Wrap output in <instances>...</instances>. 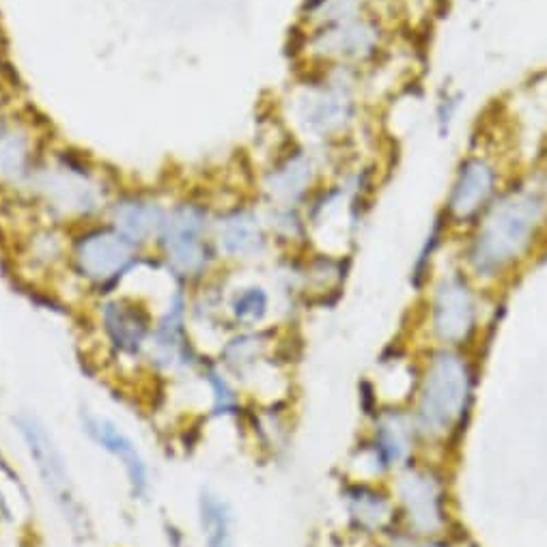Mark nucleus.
<instances>
[{"mask_svg": "<svg viewBox=\"0 0 547 547\" xmlns=\"http://www.w3.org/2000/svg\"><path fill=\"white\" fill-rule=\"evenodd\" d=\"M268 354V339L261 332H240L220 347V367L235 382H248Z\"/></svg>", "mask_w": 547, "mask_h": 547, "instance_id": "dca6fc26", "label": "nucleus"}, {"mask_svg": "<svg viewBox=\"0 0 547 547\" xmlns=\"http://www.w3.org/2000/svg\"><path fill=\"white\" fill-rule=\"evenodd\" d=\"M498 188L496 168L485 158L472 156L461 162L451 196L446 203V218L453 222H470L492 203Z\"/></svg>", "mask_w": 547, "mask_h": 547, "instance_id": "9b49d317", "label": "nucleus"}, {"mask_svg": "<svg viewBox=\"0 0 547 547\" xmlns=\"http://www.w3.org/2000/svg\"><path fill=\"white\" fill-rule=\"evenodd\" d=\"M311 177H313V166L304 156H296L287 160L278 171L272 175V192L280 199L293 201L298 199L306 192V188L311 186Z\"/></svg>", "mask_w": 547, "mask_h": 547, "instance_id": "412c9836", "label": "nucleus"}, {"mask_svg": "<svg viewBox=\"0 0 547 547\" xmlns=\"http://www.w3.org/2000/svg\"><path fill=\"white\" fill-rule=\"evenodd\" d=\"M203 547H235V511L231 502L209 487L196 498Z\"/></svg>", "mask_w": 547, "mask_h": 547, "instance_id": "2eb2a0df", "label": "nucleus"}, {"mask_svg": "<svg viewBox=\"0 0 547 547\" xmlns=\"http://www.w3.org/2000/svg\"><path fill=\"white\" fill-rule=\"evenodd\" d=\"M199 377L209 392V416L235 418L242 414V397L235 388L231 375L218 362H203Z\"/></svg>", "mask_w": 547, "mask_h": 547, "instance_id": "a211bd4d", "label": "nucleus"}, {"mask_svg": "<svg viewBox=\"0 0 547 547\" xmlns=\"http://www.w3.org/2000/svg\"><path fill=\"white\" fill-rule=\"evenodd\" d=\"M313 102L306 112V125L317 134L339 132L352 117V97L343 91H328Z\"/></svg>", "mask_w": 547, "mask_h": 547, "instance_id": "6ab92c4d", "label": "nucleus"}, {"mask_svg": "<svg viewBox=\"0 0 547 547\" xmlns=\"http://www.w3.org/2000/svg\"><path fill=\"white\" fill-rule=\"evenodd\" d=\"M547 218L545 194L517 188L487 207L479 233L468 250V263L476 276L496 278L522 259Z\"/></svg>", "mask_w": 547, "mask_h": 547, "instance_id": "f257e3e1", "label": "nucleus"}, {"mask_svg": "<svg viewBox=\"0 0 547 547\" xmlns=\"http://www.w3.org/2000/svg\"><path fill=\"white\" fill-rule=\"evenodd\" d=\"M100 319L110 352L121 360L143 362L156 319L130 300H106Z\"/></svg>", "mask_w": 547, "mask_h": 547, "instance_id": "1a4fd4ad", "label": "nucleus"}, {"mask_svg": "<svg viewBox=\"0 0 547 547\" xmlns=\"http://www.w3.org/2000/svg\"><path fill=\"white\" fill-rule=\"evenodd\" d=\"M345 504L352 522L364 532H380L392 520L390 500L369 485H349L345 489Z\"/></svg>", "mask_w": 547, "mask_h": 547, "instance_id": "f3484780", "label": "nucleus"}, {"mask_svg": "<svg viewBox=\"0 0 547 547\" xmlns=\"http://www.w3.org/2000/svg\"><path fill=\"white\" fill-rule=\"evenodd\" d=\"M207 212L199 205H179L166 214L158 244L177 278L199 280L212 268V248L207 244Z\"/></svg>", "mask_w": 547, "mask_h": 547, "instance_id": "39448f33", "label": "nucleus"}, {"mask_svg": "<svg viewBox=\"0 0 547 547\" xmlns=\"http://www.w3.org/2000/svg\"><path fill=\"white\" fill-rule=\"evenodd\" d=\"M203 362L188 332L186 298L181 289H177L168 300L166 311L153 324L143 364L158 377L179 380V377L199 375Z\"/></svg>", "mask_w": 547, "mask_h": 547, "instance_id": "20e7f679", "label": "nucleus"}, {"mask_svg": "<svg viewBox=\"0 0 547 547\" xmlns=\"http://www.w3.org/2000/svg\"><path fill=\"white\" fill-rule=\"evenodd\" d=\"M431 326L440 341L459 345L470 339L476 326V298L461 274L440 280L431 300Z\"/></svg>", "mask_w": 547, "mask_h": 547, "instance_id": "6e6552de", "label": "nucleus"}, {"mask_svg": "<svg viewBox=\"0 0 547 547\" xmlns=\"http://www.w3.org/2000/svg\"><path fill=\"white\" fill-rule=\"evenodd\" d=\"M138 246L117 229H97L82 235L74 246V265L91 285L108 289L119 285L138 263Z\"/></svg>", "mask_w": 547, "mask_h": 547, "instance_id": "423d86ee", "label": "nucleus"}, {"mask_svg": "<svg viewBox=\"0 0 547 547\" xmlns=\"http://www.w3.org/2000/svg\"><path fill=\"white\" fill-rule=\"evenodd\" d=\"M166 214L162 209L143 199H125L112 209V229H117L123 237H128L138 248L158 240L164 227Z\"/></svg>", "mask_w": 547, "mask_h": 547, "instance_id": "4468645a", "label": "nucleus"}, {"mask_svg": "<svg viewBox=\"0 0 547 547\" xmlns=\"http://www.w3.org/2000/svg\"><path fill=\"white\" fill-rule=\"evenodd\" d=\"M229 311L235 324H240L244 328L259 326L270 313L268 291L263 287H246L242 291H237L229 304Z\"/></svg>", "mask_w": 547, "mask_h": 547, "instance_id": "4be33fe9", "label": "nucleus"}, {"mask_svg": "<svg viewBox=\"0 0 547 547\" xmlns=\"http://www.w3.org/2000/svg\"><path fill=\"white\" fill-rule=\"evenodd\" d=\"M405 547H446L440 543H405Z\"/></svg>", "mask_w": 547, "mask_h": 547, "instance_id": "b1692460", "label": "nucleus"}, {"mask_svg": "<svg viewBox=\"0 0 547 547\" xmlns=\"http://www.w3.org/2000/svg\"><path fill=\"white\" fill-rule=\"evenodd\" d=\"M218 246L231 259H255L263 255L265 235L259 218L248 209H237L218 224Z\"/></svg>", "mask_w": 547, "mask_h": 547, "instance_id": "ddd939ff", "label": "nucleus"}, {"mask_svg": "<svg viewBox=\"0 0 547 547\" xmlns=\"http://www.w3.org/2000/svg\"><path fill=\"white\" fill-rule=\"evenodd\" d=\"M326 48L347 59H367L377 48V33L367 22H341L326 33Z\"/></svg>", "mask_w": 547, "mask_h": 547, "instance_id": "aec40b11", "label": "nucleus"}, {"mask_svg": "<svg viewBox=\"0 0 547 547\" xmlns=\"http://www.w3.org/2000/svg\"><path fill=\"white\" fill-rule=\"evenodd\" d=\"M11 423L20 436L24 453L31 459L46 496L52 500L65 526L72 530V535L84 539L91 530L89 515L78 496L67 457L46 425V420L35 412H18L11 418Z\"/></svg>", "mask_w": 547, "mask_h": 547, "instance_id": "f03ea898", "label": "nucleus"}, {"mask_svg": "<svg viewBox=\"0 0 547 547\" xmlns=\"http://www.w3.org/2000/svg\"><path fill=\"white\" fill-rule=\"evenodd\" d=\"M397 494L416 535H438L444 528V494L436 474L427 470H408L397 483Z\"/></svg>", "mask_w": 547, "mask_h": 547, "instance_id": "9d476101", "label": "nucleus"}, {"mask_svg": "<svg viewBox=\"0 0 547 547\" xmlns=\"http://www.w3.org/2000/svg\"><path fill=\"white\" fill-rule=\"evenodd\" d=\"M78 423L84 436H87L100 451L117 459L125 479H128L130 494L134 500H147L151 494V468L132 436L125 431L117 420L104 414H97L91 408H80Z\"/></svg>", "mask_w": 547, "mask_h": 547, "instance_id": "0eeeda50", "label": "nucleus"}, {"mask_svg": "<svg viewBox=\"0 0 547 547\" xmlns=\"http://www.w3.org/2000/svg\"><path fill=\"white\" fill-rule=\"evenodd\" d=\"M416 425L410 416L403 412H384L375 423L373 453L380 459L384 470L401 466L412 453L416 436Z\"/></svg>", "mask_w": 547, "mask_h": 547, "instance_id": "f8f14e48", "label": "nucleus"}, {"mask_svg": "<svg viewBox=\"0 0 547 547\" xmlns=\"http://www.w3.org/2000/svg\"><path fill=\"white\" fill-rule=\"evenodd\" d=\"M26 164V143L16 134L0 136V175L18 177Z\"/></svg>", "mask_w": 547, "mask_h": 547, "instance_id": "5701e85b", "label": "nucleus"}, {"mask_svg": "<svg viewBox=\"0 0 547 547\" xmlns=\"http://www.w3.org/2000/svg\"><path fill=\"white\" fill-rule=\"evenodd\" d=\"M470 392L472 373L468 362L446 349L433 354L418 395L416 431L433 440L451 433L466 414Z\"/></svg>", "mask_w": 547, "mask_h": 547, "instance_id": "7ed1b4c3", "label": "nucleus"}]
</instances>
